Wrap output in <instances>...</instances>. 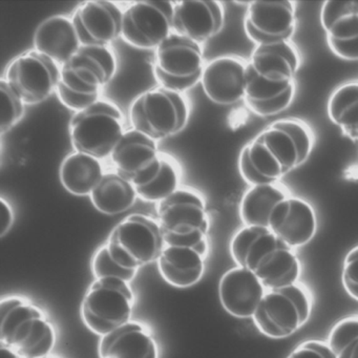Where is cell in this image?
<instances>
[{"label":"cell","mask_w":358,"mask_h":358,"mask_svg":"<svg viewBox=\"0 0 358 358\" xmlns=\"http://www.w3.org/2000/svg\"><path fill=\"white\" fill-rule=\"evenodd\" d=\"M117 59L108 47H83L60 66L57 96L69 110L80 112L99 100L102 87L114 78Z\"/></svg>","instance_id":"cell-4"},{"label":"cell","mask_w":358,"mask_h":358,"mask_svg":"<svg viewBox=\"0 0 358 358\" xmlns=\"http://www.w3.org/2000/svg\"><path fill=\"white\" fill-rule=\"evenodd\" d=\"M230 255L238 267L253 272L268 290L299 282L301 263L296 251L268 227L241 228L230 242Z\"/></svg>","instance_id":"cell-3"},{"label":"cell","mask_w":358,"mask_h":358,"mask_svg":"<svg viewBox=\"0 0 358 358\" xmlns=\"http://www.w3.org/2000/svg\"><path fill=\"white\" fill-rule=\"evenodd\" d=\"M341 282L345 292L358 301V245L345 255Z\"/></svg>","instance_id":"cell-34"},{"label":"cell","mask_w":358,"mask_h":358,"mask_svg":"<svg viewBox=\"0 0 358 358\" xmlns=\"http://www.w3.org/2000/svg\"><path fill=\"white\" fill-rule=\"evenodd\" d=\"M205 66L200 43L180 35H169L155 52L154 75L160 87L187 91L202 79Z\"/></svg>","instance_id":"cell-12"},{"label":"cell","mask_w":358,"mask_h":358,"mask_svg":"<svg viewBox=\"0 0 358 358\" xmlns=\"http://www.w3.org/2000/svg\"><path fill=\"white\" fill-rule=\"evenodd\" d=\"M0 204H1V229H0V236L1 238L6 236L8 232L11 229L12 225L14 223V213L12 210V207L10 206L9 203L1 198L0 200Z\"/></svg>","instance_id":"cell-36"},{"label":"cell","mask_w":358,"mask_h":358,"mask_svg":"<svg viewBox=\"0 0 358 358\" xmlns=\"http://www.w3.org/2000/svg\"><path fill=\"white\" fill-rule=\"evenodd\" d=\"M247 62L234 55L220 56L205 66L203 91L219 106H232L245 99Z\"/></svg>","instance_id":"cell-20"},{"label":"cell","mask_w":358,"mask_h":358,"mask_svg":"<svg viewBox=\"0 0 358 358\" xmlns=\"http://www.w3.org/2000/svg\"><path fill=\"white\" fill-rule=\"evenodd\" d=\"M106 245L119 265L135 270L158 261L166 246L158 221L139 213L121 221L110 232Z\"/></svg>","instance_id":"cell-11"},{"label":"cell","mask_w":358,"mask_h":358,"mask_svg":"<svg viewBox=\"0 0 358 358\" xmlns=\"http://www.w3.org/2000/svg\"><path fill=\"white\" fill-rule=\"evenodd\" d=\"M189 108L181 93L159 87L136 98L129 110L134 129L152 140L179 134L187 124Z\"/></svg>","instance_id":"cell-9"},{"label":"cell","mask_w":358,"mask_h":358,"mask_svg":"<svg viewBox=\"0 0 358 358\" xmlns=\"http://www.w3.org/2000/svg\"><path fill=\"white\" fill-rule=\"evenodd\" d=\"M314 141L313 131L305 121H275L241 150V177L250 186L276 183L309 159Z\"/></svg>","instance_id":"cell-1"},{"label":"cell","mask_w":358,"mask_h":358,"mask_svg":"<svg viewBox=\"0 0 358 358\" xmlns=\"http://www.w3.org/2000/svg\"><path fill=\"white\" fill-rule=\"evenodd\" d=\"M296 24L292 0H255L247 9L244 30L255 45H278L291 41Z\"/></svg>","instance_id":"cell-15"},{"label":"cell","mask_w":358,"mask_h":358,"mask_svg":"<svg viewBox=\"0 0 358 358\" xmlns=\"http://www.w3.org/2000/svg\"><path fill=\"white\" fill-rule=\"evenodd\" d=\"M99 358H159V347L150 331L139 322H127L100 337Z\"/></svg>","instance_id":"cell-23"},{"label":"cell","mask_w":358,"mask_h":358,"mask_svg":"<svg viewBox=\"0 0 358 358\" xmlns=\"http://www.w3.org/2000/svg\"><path fill=\"white\" fill-rule=\"evenodd\" d=\"M208 250L196 247L169 246L163 249L158 269L165 282L176 288H190L202 280Z\"/></svg>","instance_id":"cell-24"},{"label":"cell","mask_w":358,"mask_h":358,"mask_svg":"<svg viewBox=\"0 0 358 358\" xmlns=\"http://www.w3.org/2000/svg\"><path fill=\"white\" fill-rule=\"evenodd\" d=\"M0 94H1V119L0 131L1 133L11 129L16 123L20 122L24 114V102L18 94L12 89L6 79L0 81Z\"/></svg>","instance_id":"cell-33"},{"label":"cell","mask_w":358,"mask_h":358,"mask_svg":"<svg viewBox=\"0 0 358 358\" xmlns=\"http://www.w3.org/2000/svg\"><path fill=\"white\" fill-rule=\"evenodd\" d=\"M173 6L169 0L134 3L123 12L121 37L137 49H157L173 34Z\"/></svg>","instance_id":"cell-13"},{"label":"cell","mask_w":358,"mask_h":358,"mask_svg":"<svg viewBox=\"0 0 358 358\" xmlns=\"http://www.w3.org/2000/svg\"><path fill=\"white\" fill-rule=\"evenodd\" d=\"M56 331L45 312L28 299L9 296L0 303V343L22 358L49 356Z\"/></svg>","instance_id":"cell-5"},{"label":"cell","mask_w":358,"mask_h":358,"mask_svg":"<svg viewBox=\"0 0 358 358\" xmlns=\"http://www.w3.org/2000/svg\"><path fill=\"white\" fill-rule=\"evenodd\" d=\"M6 80L24 103H41L57 91L59 64L36 50L29 51L10 64Z\"/></svg>","instance_id":"cell-14"},{"label":"cell","mask_w":358,"mask_h":358,"mask_svg":"<svg viewBox=\"0 0 358 358\" xmlns=\"http://www.w3.org/2000/svg\"><path fill=\"white\" fill-rule=\"evenodd\" d=\"M134 292L129 282L117 278L95 280L81 303L83 324L102 337L131 322Z\"/></svg>","instance_id":"cell-10"},{"label":"cell","mask_w":358,"mask_h":358,"mask_svg":"<svg viewBox=\"0 0 358 358\" xmlns=\"http://www.w3.org/2000/svg\"><path fill=\"white\" fill-rule=\"evenodd\" d=\"M162 156L155 140L133 129L125 131L110 159L116 173L135 187H140L158 176Z\"/></svg>","instance_id":"cell-16"},{"label":"cell","mask_w":358,"mask_h":358,"mask_svg":"<svg viewBox=\"0 0 358 358\" xmlns=\"http://www.w3.org/2000/svg\"><path fill=\"white\" fill-rule=\"evenodd\" d=\"M301 55L292 41L255 45L247 62V108L259 117H272L288 110L296 92Z\"/></svg>","instance_id":"cell-2"},{"label":"cell","mask_w":358,"mask_h":358,"mask_svg":"<svg viewBox=\"0 0 358 358\" xmlns=\"http://www.w3.org/2000/svg\"><path fill=\"white\" fill-rule=\"evenodd\" d=\"M290 194L286 186L280 182L250 186L240 203V217L243 224L268 227L274 207Z\"/></svg>","instance_id":"cell-27"},{"label":"cell","mask_w":358,"mask_h":358,"mask_svg":"<svg viewBox=\"0 0 358 358\" xmlns=\"http://www.w3.org/2000/svg\"><path fill=\"white\" fill-rule=\"evenodd\" d=\"M225 13L217 0H182L173 6V31L196 43L221 32Z\"/></svg>","instance_id":"cell-21"},{"label":"cell","mask_w":358,"mask_h":358,"mask_svg":"<svg viewBox=\"0 0 358 358\" xmlns=\"http://www.w3.org/2000/svg\"><path fill=\"white\" fill-rule=\"evenodd\" d=\"M179 165L175 159L163 154L162 167L158 176L146 185L136 187L138 196L148 202L160 203L180 188Z\"/></svg>","instance_id":"cell-30"},{"label":"cell","mask_w":358,"mask_h":358,"mask_svg":"<svg viewBox=\"0 0 358 358\" xmlns=\"http://www.w3.org/2000/svg\"><path fill=\"white\" fill-rule=\"evenodd\" d=\"M124 133L122 112L108 100L99 99L75 113L70 122L71 141L76 152L99 160L110 157Z\"/></svg>","instance_id":"cell-8"},{"label":"cell","mask_w":358,"mask_h":358,"mask_svg":"<svg viewBox=\"0 0 358 358\" xmlns=\"http://www.w3.org/2000/svg\"><path fill=\"white\" fill-rule=\"evenodd\" d=\"M34 47L62 66L80 49L81 43L73 20L55 15L39 24L35 31Z\"/></svg>","instance_id":"cell-25"},{"label":"cell","mask_w":358,"mask_h":358,"mask_svg":"<svg viewBox=\"0 0 358 358\" xmlns=\"http://www.w3.org/2000/svg\"><path fill=\"white\" fill-rule=\"evenodd\" d=\"M329 119L352 141H358V81L337 87L328 100Z\"/></svg>","instance_id":"cell-29"},{"label":"cell","mask_w":358,"mask_h":358,"mask_svg":"<svg viewBox=\"0 0 358 358\" xmlns=\"http://www.w3.org/2000/svg\"><path fill=\"white\" fill-rule=\"evenodd\" d=\"M268 228L293 249L301 248L315 236L317 217L309 202L290 194L274 207Z\"/></svg>","instance_id":"cell-19"},{"label":"cell","mask_w":358,"mask_h":358,"mask_svg":"<svg viewBox=\"0 0 358 358\" xmlns=\"http://www.w3.org/2000/svg\"><path fill=\"white\" fill-rule=\"evenodd\" d=\"M92 204L108 215L125 213L134 206L138 194L135 186L118 173H104L91 196Z\"/></svg>","instance_id":"cell-28"},{"label":"cell","mask_w":358,"mask_h":358,"mask_svg":"<svg viewBox=\"0 0 358 358\" xmlns=\"http://www.w3.org/2000/svg\"><path fill=\"white\" fill-rule=\"evenodd\" d=\"M267 290L253 272L236 266L220 280L219 299L228 314L245 320L253 317Z\"/></svg>","instance_id":"cell-22"},{"label":"cell","mask_w":358,"mask_h":358,"mask_svg":"<svg viewBox=\"0 0 358 358\" xmlns=\"http://www.w3.org/2000/svg\"><path fill=\"white\" fill-rule=\"evenodd\" d=\"M103 176L101 160L78 152L69 155L59 171L64 187L78 196H91Z\"/></svg>","instance_id":"cell-26"},{"label":"cell","mask_w":358,"mask_h":358,"mask_svg":"<svg viewBox=\"0 0 358 358\" xmlns=\"http://www.w3.org/2000/svg\"><path fill=\"white\" fill-rule=\"evenodd\" d=\"M123 12L108 0H89L73 15V24L83 47H108L122 35Z\"/></svg>","instance_id":"cell-18"},{"label":"cell","mask_w":358,"mask_h":358,"mask_svg":"<svg viewBox=\"0 0 358 358\" xmlns=\"http://www.w3.org/2000/svg\"><path fill=\"white\" fill-rule=\"evenodd\" d=\"M39 358H55V357H52V356H45V357H39Z\"/></svg>","instance_id":"cell-38"},{"label":"cell","mask_w":358,"mask_h":358,"mask_svg":"<svg viewBox=\"0 0 358 358\" xmlns=\"http://www.w3.org/2000/svg\"><path fill=\"white\" fill-rule=\"evenodd\" d=\"M320 22L333 54L347 62H358V0H327Z\"/></svg>","instance_id":"cell-17"},{"label":"cell","mask_w":358,"mask_h":358,"mask_svg":"<svg viewBox=\"0 0 358 358\" xmlns=\"http://www.w3.org/2000/svg\"><path fill=\"white\" fill-rule=\"evenodd\" d=\"M287 358H337L327 341H310L299 343Z\"/></svg>","instance_id":"cell-35"},{"label":"cell","mask_w":358,"mask_h":358,"mask_svg":"<svg viewBox=\"0 0 358 358\" xmlns=\"http://www.w3.org/2000/svg\"><path fill=\"white\" fill-rule=\"evenodd\" d=\"M92 272L95 280L117 278L131 282L137 275L138 270L129 269L119 265L108 250V245L100 247L92 259Z\"/></svg>","instance_id":"cell-32"},{"label":"cell","mask_w":358,"mask_h":358,"mask_svg":"<svg viewBox=\"0 0 358 358\" xmlns=\"http://www.w3.org/2000/svg\"><path fill=\"white\" fill-rule=\"evenodd\" d=\"M327 343L337 358H358V316L339 320L330 331Z\"/></svg>","instance_id":"cell-31"},{"label":"cell","mask_w":358,"mask_h":358,"mask_svg":"<svg viewBox=\"0 0 358 358\" xmlns=\"http://www.w3.org/2000/svg\"><path fill=\"white\" fill-rule=\"evenodd\" d=\"M158 223L165 245L209 250V217L203 196L190 188H179L158 203Z\"/></svg>","instance_id":"cell-6"},{"label":"cell","mask_w":358,"mask_h":358,"mask_svg":"<svg viewBox=\"0 0 358 358\" xmlns=\"http://www.w3.org/2000/svg\"><path fill=\"white\" fill-rule=\"evenodd\" d=\"M0 351H1V358H22L13 350L9 349V348L5 347V345H1Z\"/></svg>","instance_id":"cell-37"},{"label":"cell","mask_w":358,"mask_h":358,"mask_svg":"<svg viewBox=\"0 0 358 358\" xmlns=\"http://www.w3.org/2000/svg\"><path fill=\"white\" fill-rule=\"evenodd\" d=\"M313 301L309 289L301 284L269 289L252 320L257 330L272 339L287 338L309 320Z\"/></svg>","instance_id":"cell-7"}]
</instances>
